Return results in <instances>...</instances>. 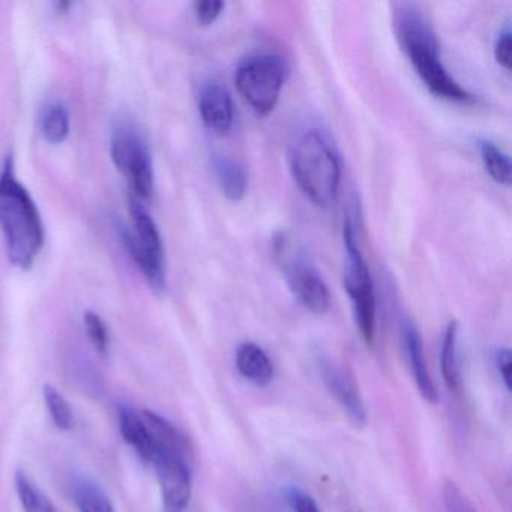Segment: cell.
Instances as JSON below:
<instances>
[{"instance_id":"1","label":"cell","mask_w":512,"mask_h":512,"mask_svg":"<svg viewBox=\"0 0 512 512\" xmlns=\"http://www.w3.org/2000/svg\"><path fill=\"white\" fill-rule=\"evenodd\" d=\"M0 229L11 263L17 268H31L43 250V220L31 194L17 179L11 157L0 173Z\"/></svg>"},{"instance_id":"2","label":"cell","mask_w":512,"mask_h":512,"mask_svg":"<svg viewBox=\"0 0 512 512\" xmlns=\"http://www.w3.org/2000/svg\"><path fill=\"white\" fill-rule=\"evenodd\" d=\"M395 29L410 64L430 92L457 103L473 101L472 95L461 88L443 67L436 37L425 17L413 5H400L395 14Z\"/></svg>"},{"instance_id":"3","label":"cell","mask_w":512,"mask_h":512,"mask_svg":"<svg viewBox=\"0 0 512 512\" xmlns=\"http://www.w3.org/2000/svg\"><path fill=\"white\" fill-rule=\"evenodd\" d=\"M290 169L302 193L317 206L334 202L340 185V160L325 134H301L290 151Z\"/></svg>"},{"instance_id":"4","label":"cell","mask_w":512,"mask_h":512,"mask_svg":"<svg viewBox=\"0 0 512 512\" xmlns=\"http://www.w3.org/2000/svg\"><path fill=\"white\" fill-rule=\"evenodd\" d=\"M130 226H118L119 238L155 292L166 289V253L154 218L136 197L130 199Z\"/></svg>"},{"instance_id":"5","label":"cell","mask_w":512,"mask_h":512,"mask_svg":"<svg viewBox=\"0 0 512 512\" xmlns=\"http://www.w3.org/2000/svg\"><path fill=\"white\" fill-rule=\"evenodd\" d=\"M119 427L125 442L139 454L146 464L158 455L190 454L187 439L181 431L158 413L151 410L125 409L119 415Z\"/></svg>"},{"instance_id":"6","label":"cell","mask_w":512,"mask_h":512,"mask_svg":"<svg viewBox=\"0 0 512 512\" xmlns=\"http://www.w3.org/2000/svg\"><path fill=\"white\" fill-rule=\"evenodd\" d=\"M343 239L344 248H346L344 287L352 301L359 332L365 343L371 346L376 335V298H374L373 280L359 248L355 229L349 220L344 223Z\"/></svg>"},{"instance_id":"7","label":"cell","mask_w":512,"mask_h":512,"mask_svg":"<svg viewBox=\"0 0 512 512\" xmlns=\"http://www.w3.org/2000/svg\"><path fill=\"white\" fill-rule=\"evenodd\" d=\"M113 163L124 175L136 199L149 200L154 194L155 173L151 151L140 131L130 122H119L110 145Z\"/></svg>"},{"instance_id":"8","label":"cell","mask_w":512,"mask_h":512,"mask_svg":"<svg viewBox=\"0 0 512 512\" xmlns=\"http://www.w3.org/2000/svg\"><path fill=\"white\" fill-rule=\"evenodd\" d=\"M286 77V62L280 56L259 55L239 65L235 83L254 112L266 116L277 106Z\"/></svg>"},{"instance_id":"9","label":"cell","mask_w":512,"mask_h":512,"mask_svg":"<svg viewBox=\"0 0 512 512\" xmlns=\"http://www.w3.org/2000/svg\"><path fill=\"white\" fill-rule=\"evenodd\" d=\"M149 467L157 473L164 512H184L193 491L188 457L179 454L160 455Z\"/></svg>"},{"instance_id":"10","label":"cell","mask_w":512,"mask_h":512,"mask_svg":"<svg viewBox=\"0 0 512 512\" xmlns=\"http://www.w3.org/2000/svg\"><path fill=\"white\" fill-rule=\"evenodd\" d=\"M286 280L295 298L314 314H325L331 307V293L322 275L304 259L286 262Z\"/></svg>"},{"instance_id":"11","label":"cell","mask_w":512,"mask_h":512,"mask_svg":"<svg viewBox=\"0 0 512 512\" xmlns=\"http://www.w3.org/2000/svg\"><path fill=\"white\" fill-rule=\"evenodd\" d=\"M320 374H322V380L326 388L334 395L335 400L340 404L349 421L355 427H364L365 422H367V412H365L364 401H362L352 377L329 361L322 362Z\"/></svg>"},{"instance_id":"12","label":"cell","mask_w":512,"mask_h":512,"mask_svg":"<svg viewBox=\"0 0 512 512\" xmlns=\"http://www.w3.org/2000/svg\"><path fill=\"white\" fill-rule=\"evenodd\" d=\"M199 112L203 124L211 133L226 136L232 130L233 101L229 91L220 83H209L200 92Z\"/></svg>"},{"instance_id":"13","label":"cell","mask_w":512,"mask_h":512,"mask_svg":"<svg viewBox=\"0 0 512 512\" xmlns=\"http://www.w3.org/2000/svg\"><path fill=\"white\" fill-rule=\"evenodd\" d=\"M403 344L404 350H406L407 361H409L410 373H412L413 380H415L416 386H418L419 394L428 403H437L439 394H437L436 385H434L430 371H428L422 338L412 322L404 323Z\"/></svg>"},{"instance_id":"14","label":"cell","mask_w":512,"mask_h":512,"mask_svg":"<svg viewBox=\"0 0 512 512\" xmlns=\"http://www.w3.org/2000/svg\"><path fill=\"white\" fill-rule=\"evenodd\" d=\"M236 368L248 382L263 388L274 379L271 359L262 347L254 343H242L236 350Z\"/></svg>"},{"instance_id":"15","label":"cell","mask_w":512,"mask_h":512,"mask_svg":"<svg viewBox=\"0 0 512 512\" xmlns=\"http://www.w3.org/2000/svg\"><path fill=\"white\" fill-rule=\"evenodd\" d=\"M218 184L230 202H241L247 194L248 178L245 170L229 158H217L214 163Z\"/></svg>"},{"instance_id":"16","label":"cell","mask_w":512,"mask_h":512,"mask_svg":"<svg viewBox=\"0 0 512 512\" xmlns=\"http://www.w3.org/2000/svg\"><path fill=\"white\" fill-rule=\"evenodd\" d=\"M440 368L443 382L449 391H458L461 383L460 358H458V326L451 322L443 337L442 352H440Z\"/></svg>"},{"instance_id":"17","label":"cell","mask_w":512,"mask_h":512,"mask_svg":"<svg viewBox=\"0 0 512 512\" xmlns=\"http://www.w3.org/2000/svg\"><path fill=\"white\" fill-rule=\"evenodd\" d=\"M74 500L79 512H116L106 491L91 479H80L74 487Z\"/></svg>"},{"instance_id":"18","label":"cell","mask_w":512,"mask_h":512,"mask_svg":"<svg viewBox=\"0 0 512 512\" xmlns=\"http://www.w3.org/2000/svg\"><path fill=\"white\" fill-rule=\"evenodd\" d=\"M70 112L64 104H52L41 118V134L47 142L59 145L70 136Z\"/></svg>"},{"instance_id":"19","label":"cell","mask_w":512,"mask_h":512,"mask_svg":"<svg viewBox=\"0 0 512 512\" xmlns=\"http://www.w3.org/2000/svg\"><path fill=\"white\" fill-rule=\"evenodd\" d=\"M16 490L26 512H59L55 503L26 473H17Z\"/></svg>"},{"instance_id":"20","label":"cell","mask_w":512,"mask_h":512,"mask_svg":"<svg viewBox=\"0 0 512 512\" xmlns=\"http://www.w3.org/2000/svg\"><path fill=\"white\" fill-rule=\"evenodd\" d=\"M479 154H481L485 170L497 184H511V161L502 149L497 148L494 143L481 142L479 143Z\"/></svg>"},{"instance_id":"21","label":"cell","mask_w":512,"mask_h":512,"mask_svg":"<svg viewBox=\"0 0 512 512\" xmlns=\"http://www.w3.org/2000/svg\"><path fill=\"white\" fill-rule=\"evenodd\" d=\"M43 394L50 418L55 422L56 427L62 431L71 430L74 424H76V419H74V412L67 398L55 386L49 385V383L44 386Z\"/></svg>"},{"instance_id":"22","label":"cell","mask_w":512,"mask_h":512,"mask_svg":"<svg viewBox=\"0 0 512 512\" xmlns=\"http://www.w3.org/2000/svg\"><path fill=\"white\" fill-rule=\"evenodd\" d=\"M83 322H85L86 334H88L89 341H91L94 349L101 356H106L109 353L110 335L109 329H107V325L101 319L100 314L94 313V311H86Z\"/></svg>"},{"instance_id":"23","label":"cell","mask_w":512,"mask_h":512,"mask_svg":"<svg viewBox=\"0 0 512 512\" xmlns=\"http://www.w3.org/2000/svg\"><path fill=\"white\" fill-rule=\"evenodd\" d=\"M442 494L446 512H478L469 497L460 490L455 482L446 481Z\"/></svg>"},{"instance_id":"24","label":"cell","mask_w":512,"mask_h":512,"mask_svg":"<svg viewBox=\"0 0 512 512\" xmlns=\"http://www.w3.org/2000/svg\"><path fill=\"white\" fill-rule=\"evenodd\" d=\"M224 2L221 0H199L194 4V16L202 26H209L223 13Z\"/></svg>"},{"instance_id":"25","label":"cell","mask_w":512,"mask_h":512,"mask_svg":"<svg viewBox=\"0 0 512 512\" xmlns=\"http://www.w3.org/2000/svg\"><path fill=\"white\" fill-rule=\"evenodd\" d=\"M494 58L500 67L506 71H511L512 67V35L511 32H503L497 38L496 46H494Z\"/></svg>"},{"instance_id":"26","label":"cell","mask_w":512,"mask_h":512,"mask_svg":"<svg viewBox=\"0 0 512 512\" xmlns=\"http://www.w3.org/2000/svg\"><path fill=\"white\" fill-rule=\"evenodd\" d=\"M289 502L293 512H322L313 497L298 488L289 491Z\"/></svg>"},{"instance_id":"27","label":"cell","mask_w":512,"mask_h":512,"mask_svg":"<svg viewBox=\"0 0 512 512\" xmlns=\"http://www.w3.org/2000/svg\"><path fill=\"white\" fill-rule=\"evenodd\" d=\"M496 367L506 389H511L512 355L511 350L500 349L496 353Z\"/></svg>"},{"instance_id":"28","label":"cell","mask_w":512,"mask_h":512,"mask_svg":"<svg viewBox=\"0 0 512 512\" xmlns=\"http://www.w3.org/2000/svg\"><path fill=\"white\" fill-rule=\"evenodd\" d=\"M71 7H73L71 2H61V0L55 4V8L58 10V13H68V10H70Z\"/></svg>"}]
</instances>
